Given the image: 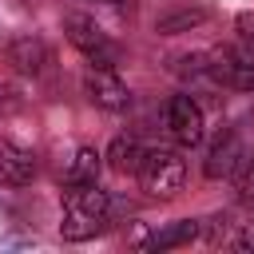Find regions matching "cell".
I'll use <instances>...</instances> for the list:
<instances>
[{
	"instance_id": "1",
	"label": "cell",
	"mask_w": 254,
	"mask_h": 254,
	"mask_svg": "<svg viewBox=\"0 0 254 254\" xmlns=\"http://www.w3.org/2000/svg\"><path fill=\"white\" fill-rule=\"evenodd\" d=\"M111 214V198L107 190H99L95 183H67L64 190V218H60V234L67 242H83L91 234L103 230Z\"/></svg>"
},
{
	"instance_id": "9",
	"label": "cell",
	"mask_w": 254,
	"mask_h": 254,
	"mask_svg": "<svg viewBox=\"0 0 254 254\" xmlns=\"http://www.w3.org/2000/svg\"><path fill=\"white\" fill-rule=\"evenodd\" d=\"M143 155H147V147H143L139 139H131V135H119V139H111V147H107V163H111V171H119V175H139Z\"/></svg>"
},
{
	"instance_id": "4",
	"label": "cell",
	"mask_w": 254,
	"mask_h": 254,
	"mask_svg": "<svg viewBox=\"0 0 254 254\" xmlns=\"http://www.w3.org/2000/svg\"><path fill=\"white\" fill-rule=\"evenodd\" d=\"M64 32H67V40H71L95 67H111V64H115V48L107 44L103 28H99L91 16H79V12L64 16Z\"/></svg>"
},
{
	"instance_id": "5",
	"label": "cell",
	"mask_w": 254,
	"mask_h": 254,
	"mask_svg": "<svg viewBox=\"0 0 254 254\" xmlns=\"http://www.w3.org/2000/svg\"><path fill=\"white\" fill-rule=\"evenodd\" d=\"M163 127L179 147H194L202 139V107L190 95H171L163 107Z\"/></svg>"
},
{
	"instance_id": "18",
	"label": "cell",
	"mask_w": 254,
	"mask_h": 254,
	"mask_svg": "<svg viewBox=\"0 0 254 254\" xmlns=\"http://www.w3.org/2000/svg\"><path fill=\"white\" fill-rule=\"evenodd\" d=\"M107 4H119V0H107Z\"/></svg>"
},
{
	"instance_id": "2",
	"label": "cell",
	"mask_w": 254,
	"mask_h": 254,
	"mask_svg": "<svg viewBox=\"0 0 254 254\" xmlns=\"http://www.w3.org/2000/svg\"><path fill=\"white\" fill-rule=\"evenodd\" d=\"M139 183L151 198H175L187 183V163L179 159V151H167V147H155L143 155V167H139Z\"/></svg>"
},
{
	"instance_id": "8",
	"label": "cell",
	"mask_w": 254,
	"mask_h": 254,
	"mask_svg": "<svg viewBox=\"0 0 254 254\" xmlns=\"http://www.w3.org/2000/svg\"><path fill=\"white\" fill-rule=\"evenodd\" d=\"M242 143H238V135L234 131H222L218 139H214V147L206 151V163H202V171H206V179H222V175H234L238 171V163H242Z\"/></svg>"
},
{
	"instance_id": "7",
	"label": "cell",
	"mask_w": 254,
	"mask_h": 254,
	"mask_svg": "<svg viewBox=\"0 0 254 254\" xmlns=\"http://www.w3.org/2000/svg\"><path fill=\"white\" fill-rule=\"evenodd\" d=\"M36 179V155L12 139H0V187H28Z\"/></svg>"
},
{
	"instance_id": "3",
	"label": "cell",
	"mask_w": 254,
	"mask_h": 254,
	"mask_svg": "<svg viewBox=\"0 0 254 254\" xmlns=\"http://www.w3.org/2000/svg\"><path fill=\"white\" fill-rule=\"evenodd\" d=\"M206 75L234 91H250L254 87V52L250 48H218L206 56Z\"/></svg>"
},
{
	"instance_id": "13",
	"label": "cell",
	"mask_w": 254,
	"mask_h": 254,
	"mask_svg": "<svg viewBox=\"0 0 254 254\" xmlns=\"http://www.w3.org/2000/svg\"><path fill=\"white\" fill-rule=\"evenodd\" d=\"M206 20V12H198V8H183V12H175V16H159V32L163 36H175V32H187V28H194V24H202Z\"/></svg>"
},
{
	"instance_id": "12",
	"label": "cell",
	"mask_w": 254,
	"mask_h": 254,
	"mask_svg": "<svg viewBox=\"0 0 254 254\" xmlns=\"http://www.w3.org/2000/svg\"><path fill=\"white\" fill-rule=\"evenodd\" d=\"M8 60H12L20 71H40V67H44V60H48V48H44L40 40L24 36V40H16V44L8 48Z\"/></svg>"
},
{
	"instance_id": "17",
	"label": "cell",
	"mask_w": 254,
	"mask_h": 254,
	"mask_svg": "<svg viewBox=\"0 0 254 254\" xmlns=\"http://www.w3.org/2000/svg\"><path fill=\"white\" fill-rule=\"evenodd\" d=\"M0 107H4V91H0Z\"/></svg>"
},
{
	"instance_id": "6",
	"label": "cell",
	"mask_w": 254,
	"mask_h": 254,
	"mask_svg": "<svg viewBox=\"0 0 254 254\" xmlns=\"http://www.w3.org/2000/svg\"><path fill=\"white\" fill-rule=\"evenodd\" d=\"M83 91H87V99H91L95 107H103V111H123V107L131 103L127 83H123L111 67H91V71L83 75Z\"/></svg>"
},
{
	"instance_id": "14",
	"label": "cell",
	"mask_w": 254,
	"mask_h": 254,
	"mask_svg": "<svg viewBox=\"0 0 254 254\" xmlns=\"http://www.w3.org/2000/svg\"><path fill=\"white\" fill-rule=\"evenodd\" d=\"M234 179H238V194H242L246 202H254V155H242Z\"/></svg>"
},
{
	"instance_id": "15",
	"label": "cell",
	"mask_w": 254,
	"mask_h": 254,
	"mask_svg": "<svg viewBox=\"0 0 254 254\" xmlns=\"http://www.w3.org/2000/svg\"><path fill=\"white\" fill-rule=\"evenodd\" d=\"M230 246L234 250H254V222H238V230H234V238H230Z\"/></svg>"
},
{
	"instance_id": "11",
	"label": "cell",
	"mask_w": 254,
	"mask_h": 254,
	"mask_svg": "<svg viewBox=\"0 0 254 254\" xmlns=\"http://www.w3.org/2000/svg\"><path fill=\"white\" fill-rule=\"evenodd\" d=\"M99 163H103V155L95 147H79L71 155L67 171H64V183H95L99 179Z\"/></svg>"
},
{
	"instance_id": "10",
	"label": "cell",
	"mask_w": 254,
	"mask_h": 254,
	"mask_svg": "<svg viewBox=\"0 0 254 254\" xmlns=\"http://www.w3.org/2000/svg\"><path fill=\"white\" fill-rule=\"evenodd\" d=\"M190 238H198V222L194 218H179V222H167L163 230H155L143 246L147 250H171V246H187Z\"/></svg>"
},
{
	"instance_id": "16",
	"label": "cell",
	"mask_w": 254,
	"mask_h": 254,
	"mask_svg": "<svg viewBox=\"0 0 254 254\" xmlns=\"http://www.w3.org/2000/svg\"><path fill=\"white\" fill-rule=\"evenodd\" d=\"M238 32H242L246 40H254V12H242V16H238Z\"/></svg>"
}]
</instances>
